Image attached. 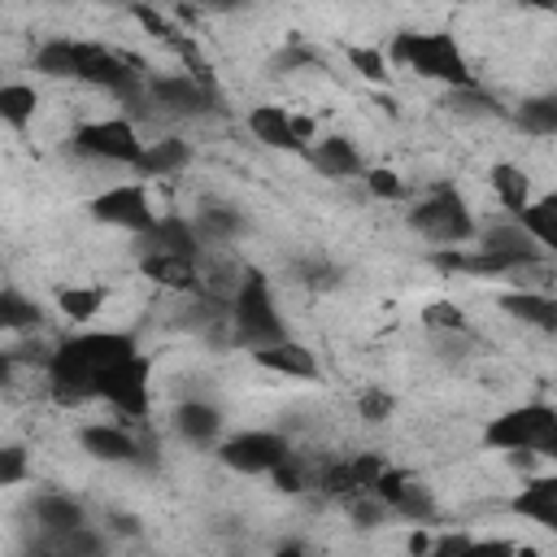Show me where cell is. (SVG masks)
Returning a JSON list of instances; mask_svg holds the SVG:
<instances>
[{
    "instance_id": "cell-1",
    "label": "cell",
    "mask_w": 557,
    "mask_h": 557,
    "mask_svg": "<svg viewBox=\"0 0 557 557\" xmlns=\"http://www.w3.org/2000/svg\"><path fill=\"white\" fill-rule=\"evenodd\" d=\"M135 357V339L122 335V331H91V335H74L65 339L61 348H52L48 357V387H52V400L74 409L83 400L96 396V379L100 370L117 366Z\"/></svg>"
},
{
    "instance_id": "cell-2",
    "label": "cell",
    "mask_w": 557,
    "mask_h": 557,
    "mask_svg": "<svg viewBox=\"0 0 557 557\" xmlns=\"http://www.w3.org/2000/svg\"><path fill=\"white\" fill-rule=\"evenodd\" d=\"M392 61L418 70L422 78H440V83H448V87H470V83H474V74H470V65H466L461 48L453 44V35H440V30H431V35L400 30V35L392 39Z\"/></svg>"
},
{
    "instance_id": "cell-3",
    "label": "cell",
    "mask_w": 557,
    "mask_h": 557,
    "mask_svg": "<svg viewBox=\"0 0 557 557\" xmlns=\"http://www.w3.org/2000/svg\"><path fill=\"white\" fill-rule=\"evenodd\" d=\"M231 318H235L239 344H248L252 352H257V348H270V344H278V339H287L283 318H278L274 296H270V283H265V274H257V270L244 274V283H239V292H235Z\"/></svg>"
},
{
    "instance_id": "cell-4",
    "label": "cell",
    "mask_w": 557,
    "mask_h": 557,
    "mask_svg": "<svg viewBox=\"0 0 557 557\" xmlns=\"http://www.w3.org/2000/svg\"><path fill=\"white\" fill-rule=\"evenodd\" d=\"M483 440L492 448H505V453H540V457H553L557 453V413H553V405L509 409V413H500L487 426Z\"/></svg>"
},
{
    "instance_id": "cell-5",
    "label": "cell",
    "mask_w": 557,
    "mask_h": 557,
    "mask_svg": "<svg viewBox=\"0 0 557 557\" xmlns=\"http://www.w3.org/2000/svg\"><path fill=\"white\" fill-rule=\"evenodd\" d=\"M409 226L418 235H426L431 244L440 248H457L466 239H474V218L466 209V200L453 191V187H440L435 196H426L413 213H409Z\"/></svg>"
},
{
    "instance_id": "cell-6",
    "label": "cell",
    "mask_w": 557,
    "mask_h": 557,
    "mask_svg": "<svg viewBox=\"0 0 557 557\" xmlns=\"http://www.w3.org/2000/svg\"><path fill=\"white\" fill-rule=\"evenodd\" d=\"M74 152L83 157H100V161H117V165H135L144 144L135 135V126L126 117H104V122H87L74 131Z\"/></svg>"
},
{
    "instance_id": "cell-7",
    "label": "cell",
    "mask_w": 557,
    "mask_h": 557,
    "mask_svg": "<svg viewBox=\"0 0 557 557\" xmlns=\"http://www.w3.org/2000/svg\"><path fill=\"white\" fill-rule=\"evenodd\" d=\"M96 396H104L117 413L126 418H144L148 413V361L135 352L109 370H100L96 379Z\"/></svg>"
},
{
    "instance_id": "cell-8",
    "label": "cell",
    "mask_w": 557,
    "mask_h": 557,
    "mask_svg": "<svg viewBox=\"0 0 557 557\" xmlns=\"http://www.w3.org/2000/svg\"><path fill=\"white\" fill-rule=\"evenodd\" d=\"M287 453L292 448L278 431H244V435H231L226 444H218V457L239 474H270Z\"/></svg>"
},
{
    "instance_id": "cell-9",
    "label": "cell",
    "mask_w": 557,
    "mask_h": 557,
    "mask_svg": "<svg viewBox=\"0 0 557 557\" xmlns=\"http://www.w3.org/2000/svg\"><path fill=\"white\" fill-rule=\"evenodd\" d=\"M87 209H91L96 222H104V226H122V231H135V235H144V231L157 222L152 209H148V191H144L139 183L109 187V191H100Z\"/></svg>"
},
{
    "instance_id": "cell-10",
    "label": "cell",
    "mask_w": 557,
    "mask_h": 557,
    "mask_svg": "<svg viewBox=\"0 0 557 557\" xmlns=\"http://www.w3.org/2000/svg\"><path fill=\"white\" fill-rule=\"evenodd\" d=\"M383 470H387V461H383L379 453H357V457H348V461H331V466H322L318 487H322L326 496L357 500V496H370V487H374V479H379Z\"/></svg>"
},
{
    "instance_id": "cell-11",
    "label": "cell",
    "mask_w": 557,
    "mask_h": 557,
    "mask_svg": "<svg viewBox=\"0 0 557 557\" xmlns=\"http://www.w3.org/2000/svg\"><path fill=\"white\" fill-rule=\"evenodd\" d=\"M139 248H144V257H187V261H196L200 239H196L191 222H183V218H157L139 235Z\"/></svg>"
},
{
    "instance_id": "cell-12",
    "label": "cell",
    "mask_w": 557,
    "mask_h": 557,
    "mask_svg": "<svg viewBox=\"0 0 557 557\" xmlns=\"http://www.w3.org/2000/svg\"><path fill=\"white\" fill-rule=\"evenodd\" d=\"M148 91H152V100H157V104H165V109H174V113H205V109L213 104V91H209V87H200L191 74L152 78V83H148Z\"/></svg>"
},
{
    "instance_id": "cell-13",
    "label": "cell",
    "mask_w": 557,
    "mask_h": 557,
    "mask_svg": "<svg viewBox=\"0 0 557 557\" xmlns=\"http://www.w3.org/2000/svg\"><path fill=\"white\" fill-rule=\"evenodd\" d=\"M248 131H252L265 148H283V152H300V148H305V144L296 139V131H292V113L278 109V104H257V109L248 113Z\"/></svg>"
},
{
    "instance_id": "cell-14",
    "label": "cell",
    "mask_w": 557,
    "mask_h": 557,
    "mask_svg": "<svg viewBox=\"0 0 557 557\" xmlns=\"http://www.w3.org/2000/svg\"><path fill=\"white\" fill-rule=\"evenodd\" d=\"M252 361L265 366V370L292 374V379H318V357H313L305 344H296V339H278V344H270V348H257Z\"/></svg>"
},
{
    "instance_id": "cell-15",
    "label": "cell",
    "mask_w": 557,
    "mask_h": 557,
    "mask_svg": "<svg viewBox=\"0 0 557 557\" xmlns=\"http://www.w3.org/2000/svg\"><path fill=\"white\" fill-rule=\"evenodd\" d=\"M513 513L540 522V527H557V479H531L513 500H509Z\"/></svg>"
},
{
    "instance_id": "cell-16",
    "label": "cell",
    "mask_w": 557,
    "mask_h": 557,
    "mask_svg": "<svg viewBox=\"0 0 557 557\" xmlns=\"http://www.w3.org/2000/svg\"><path fill=\"white\" fill-rule=\"evenodd\" d=\"M35 522H39L44 535H65L74 527H87L83 522V505L74 496H61V492H44L35 500Z\"/></svg>"
},
{
    "instance_id": "cell-17",
    "label": "cell",
    "mask_w": 557,
    "mask_h": 557,
    "mask_svg": "<svg viewBox=\"0 0 557 557\" xmlns=\"http://www.w3.org/2000/svg\"><path fill=\"white\" fill-rule=\"evenodd\" d=\"M309 161H313L318 174H326V178H352V174H361V157H357V148H352L348 139H339V135L318 139V144L309 148Z\"/></svg>"
},
{
    "instance_id": "cell-18",
    "label": "cell",
    "mask_w": 557,
    "mask_h": 557,
    "mask_svg": "<svg viewBox=\"0 0 557 557\" xmlns=\"http://www.w3.org/2000/svg\"><path fill=\"white\" fill-rule=\"evenodd\" d=\"M174 431L183 440H191V444H213L218 431H222V413L213 405H205V400H183L174 409Z\"/></svg>"
},
{
    "instance_id": "cell-19",
    "label": "cell",
    "mask_w": 557,
    "mask_h": 557,
    "mask_svg": "<svg viewBox=\"0 0 557 557\" xmlns=\"http://www.w3.org/2000/svg\"><path fill=\"white\" fill-rule=\"evenodd\" d=\"M187 161H191V148H187V139H174V135H165V139H152V144H144V152H139V161H135V170H139V174H178Z\"/></svg>"
},
{
    "instance_id": "cell-20",
    "label": "cell",
    "mask_w": 557,
    "mask_h": 557,
    "mask_svg": "<svg viewBox=\"0 0 557 557\" xmlns=\"http://www.w3.org/2000/svg\"><path fill=\"white\" fill-rule=\"evenodd\" d=\"M78 444H83L91 457H100V461H131V457H135V440H131L122 426H104V422L83 426V431H78Z\"/></svg>"
},
{
    "instance_id": "cell-21",
    "label": "cell",
    "mask_w": 557,
    "mask_h": 557,
    "mask_svg": "<svg viewBox=\"0 0 557 557\" xmlns=\"http://www.w3.org/2000/svg\"><path fill=\"white\" fill-rule=\"evenodd\" d=\"M139 270H144L152 283L170 287V292H196V287H200L196 261H187V257H144Z\"/></svg>"
},
{
    "instance_id": "cell-22",
    "label": "cell",
    "mask_w": 557,
    "mask_h": 557,
    "mask_svg": "<svg viewBox=\"0 0 557 557\" xmlns=\"http://www.w3.org/2000/svg\"><path fill=\"white\" fill-rule=\"evenodd\" d=\"M500 309L522 318V322H535L540 331H557V305L548 292H505Z\"/></svg>"
},
{
    "instance_id": "cell-23",
    "label": "cell",
    "mask_w": 557,
    "mask_h": 557,
    "mask_svg": "<svg viewBox=\"0 0 557 557\" xmlns=\"http://www.w3.org/2000/svg\"><path fill=\"white\" fill-rule=\"evenodd\" d=\"M518 226H522L540 248H557V200L544 196V200L527 205V209L518 213Z\"/></svg>"
},
{
    "instance_id": "cell-24",
    "label": "cell",
    "mask_w": 557,
    "mask_h": 557,
    "mask_svg": "<svg viewBox=\"0 0 557 557\" xmlns=\"http://www.w3.org/2000/svg\"><path fill=\"white\" fill-rule=\"evenodd\" d=\"M39 96L26 83H0V122H9L13 131H26V122L35 117Z\"/></svg>"
},
{
    "instance_id": "cell-25",
    "label": "cell",
    "mask_w": 557,
    "mask_h": 557,
    "mask_svg": "<svg viewBox=\"0 0 557 557\" xmlns=\"http://www.w3.org/2000/svg\"><path fill=\"white\" fill-rule=\"evenodd\" d=\"M78 65V39H48L35 52V70H44L48 78H74Z\"/></svg>"
},
{
    "instance_id": "cell-26",
    "label": "cell",
    "mask_w": 557,
    "mask_h": 557,
    "mask_svg": "<svg viewBox=\"0 0 557 557\" xmlns=\"http://www.w3.org/2000/svg\"><path fill=\"white\" fill-rule=\"evenodd\" d=\"M492 187H496L500 205L513 209V213H522L531 205V178L518 165H492Z\"/></svg>"
},
{
    "instance_id": "cell-27",
    "label": "cell",
    "mask_w": 557,
    "mask_h": 557,
    "mask_svg": "<svg viewBox=\"0 0 557 557\" xmlns=\"http://www.w3.org/2000/svg\"><path fill=\"white\" fill-rule=\"evenodd\" d=\"M444 109L457 113V117H487V113H500V104H496L479 83H470V87H448Z\"/></svg>"
},
{
    "instance_id": "cell-28",
    "label": "cell",
    "mask_w": 557,
    "mask_h": 557,
    "mask_svg": "<svg viewBox=\"0 0 557 557\" xmlns=\"http://www.w3.org/2000/svg\"><path fill=\"white\" fill-rule=\"evenodd\" d=\"M270 474H274L278 492H292V496H296V492H309V487H318V474H322V470H313V461H305V457L287 453V457H283V461H278Z\"/></svg>"
},
{
    "instance_id": "cell-29",
    "label": "cell",
    "mask_w": 557,
    "mask_h": 557,
    "mask_svg": "<svg viewBox=\"0 0 557 557\" xmlns=\"http://www.w3.org/2000/svg\"><path fill=\"white\" fill-rule=\"evenodd\" d=\"M48 540V553H61V557H100L104 553V535H96L91 527H74L65 535H44Z\"/></svg>"
},
{
    "instance_id": "cell-30",
    "label": "cell",
    "mask_w": 557,
    "mask_h": 557,
    "mask_svg": "<svg viewBox=\"0 0 557 557\" xmlns=\"http://www.w3.org/2000/svg\"><path fill=\"white\" fill-rule=\"evenodd\" d=\"M39 326V305L26 300L22 292H0V331H30Z\"/></svg>"
},
{
    "instance_id": "cell-31",
    "label": "cell",
    "mask_w": 557,
    "mask_h": 557,
    "mask_svg": "<svg viewBox=\"0 0 557 557\" xmlns=\"http://www.w3.org/2000/svg\"><path fill=\"white\" fill-rule=\"evenodd\" d=\"M196 239H209V244H222V239H231L235 231H239V218L231 213V209H222V205H209V209H200V218H196Z\"/></svg>"
},
{
    "instance_id": "cell-32",
    "label": "cell",
    "mask_w": 557,
    "mask_h": 557,
    "mask_svg": "<svg viewBox=\"0 0 557 557\" xmlns=\"http://www.w3.org/2000/svg\"><path fill=\"white\" fill-rule=\"evenodd\" d=\"M518 122H522V131H531V135H553V131H557V100H553V96L522 100Z\"/></svg>"
},
{
    "instance_id": "cell-33",
    "label": "cell",
    "mask_w": 557,
    "mask_h": 557,
    "mask_svg": "<svg viewBox=\"0 0 557 557\" xmlns=\"http://www.w3.org/2000/svg\"><path fill=\"white\" fill-rule=\"evenodd\" d=\"M100 300H104V292H100V287H65L57 305H61V313H65V318L87 322V318L100 309Z\"/></svg>"
},
{
    "instance_id": "cell-34",
    "label": "cell",
    "mask_w": 557,
    "mask_h": 557,
    "mask_svg": "<svg viewBox=\"0 0 557 557\" xmlns=\"http://www.w3.org/2000/svg\"><path fill=\"white\" fill-rule=\"evenodd\" d=\"M348 61H352V70H357L361 78L387 83V57H383L379 48H348Z\"/></svg>"
},
{
    "instance_id": "cell-35",
    "label": "cell",
    "mask_w": 557,
    "mask_h": 557,
    "mask_svg": "<svg viewBox=\"0 0 557 557\" xmlns=\"http://www.w3.org/2000/svg\"><path fill=\"white\" fill-rule=\"evenodd\" d=\"M26 448L22 444H0V487H13L26 479Z\"/></svg>"
},
{
    "instance_id": "cell-36",
    "label": "cell",
    "mask_w": 557,
    "mask_h": 557,
    "mask_svg": "<svg viewBox=\"0 0 557 557\" xmlns=\"http://www.w3.org/2000/svg\"><path fill=\"white\" fill-rule=\"evenodd\" d=\"M422 322L435 326V331H461V326H466V318H461V309H457L453 300H435V305H426Z\"/></svg>"
},
{
    "instance_id": "cell-37",
    "label": "cell",
    "mask_w": 557,
    "mask_h": 557,
    "mask_svg": "<svg viewBox=\"0 0 557 557\" xmlns=\"http://www.w3.org/2000/svg\"><path fill=\"white\" fill-rule=\"evenodd\" d=\"M387 413H392V396H387L383 387L361 392V418H366V422H383Z\"/></svg>"
},
{
    "instance_id": "cell-38",
    "label": "cell",
    "mask_w": 557,
    "mask_h": 557,
    "mask_svg": "<svg viewBox=\"0 0 557 557\" xmlns=\"http://www.w3.org/2000/svg\"><path fill=\"white\" fill-rule=\"evenodd\" d=\"M352 518H357V527H379L387 518V505L374 500V496H357L352 500Z\"/></svg>"
},
{
    "instance_id": "cell-39",
    "label": "cell",
    "mask_w": 557,
    "mask_h": 557,
    "mask_svg": "<svg viewBox=\"0 0 557 557\" xmlns=\"http://www.w3.org/2000/svg\"><path fill=\"white\" fill-rule=\"evenodd\" d=\"M366 183H370V191H374V196H387V200H392V196H400V178H396L392 170H370V174H366Z\"/></svg>"
},
{
    "instance_id": "cell-40",
    "label": "cell",
    "mask_w": 557,
    "mask_h": 557,
    "mask_svg": "<svg viewBox=\"0 0 557 557\" xmlns=\"http://www.w3.org/2000/svg\"><path fill=\"white\" fill-rule=\"evenodd\" d=\"M466 548H470V535H440L426 557H466Z\"/></svg>"
},
{
    "instance_id": "cell-41",
    "label": "cell",
    "mask_w": 557,
    "mask_h": 557,
    "mask_svg": "<svg viewBox=\"0 0 557 557\" xmlns=\"http://www.w3.org/2000/svg\"><path fill=\"white\" fill-rule=\"evenodd\" d=\"M466 557H513V544L509 540H470Z\"/></svg>"
},
{
    "instance_id": "cell-42",
    "label": "cell",
    "mask_w": 557,
    "mask_h": 557,
    "mask_svg": "<svg viewBox=\"0 0 557 557\" xmlns=\"http://www.w3.org/2000/svg\"><path fill=\"white\" fill-rule=\"evenodd\" d=\"M300 274H305V283H309V287H331V283H335V274H331L322 261H305V265H300Z\"/></svg>"
},
{
    "instance_id": "cell-43",
    "label": "cell",
    "mask_w": 557,
    "mask_h": 557,
    "mask_svg": "<svg viewBox=\"0 0 557 557\" xmlns=\"http://www.w3.org/2000/svg\"><path fill=\"white\" fill-rule=\"evenodd\" d=\"M409 553H413V557H426V553H431V540H426L422 531H413V535H409Z\"/></svg>"
},
{
    "instance_id": "cell-44",
    "label": "cell",
    "mask_w": 557,
    "mask_h": 557,
    "mask_svg": "<svg viewBox=\"0 0 557 557\" xmlns=\"http://www.w3.org/2000/svg\"><path fill=\"white\" fill-rule=\"evenodd\" d=\"M9 379H13V357L0 352V383H9Z\"/></svg>"
},
{
    "instance_id": "cell-45",
    "label": "cell",
    "mask_w": 557,
    "mask_h": 557,
    "mask_svg": "<svg viewBox=\"0 0 557 557\" xmlns=\"http://www.w3.org/2000/svg\"><path fill=\"white\" fill-rule=\"evenodd\" d=\"M113 527H117V531H126V535H131V531H135V518H113Z\"/></svg>"
},
{
    "instance_id": "cell-46",
    "label": "cell",
    "mask_w": 557,
    "mask_h": 557,
    "mask_svg": "<svg viewBox=\"0 0 557 557\" xmlns=\"http://www.w3.org/2000/svg\"><path fill=\"white\" fill-rule=\"evenodd\" d=\"M274 557H305V553H300V548H296V544H287V548H278V553H274Z\"/></svg>"
},
{
    "instance_id": "cell-47",
    "label": "cell",
    "mask_w": 557,
    "mask_h": 557,
    "mask_svg": "<svg viewBox=\"0 0 557 557\" xmlns=\"http://www.w3.org/2000/svg\"><path fill=\"white\" fill-rule=\"evenodd\" d=\"M513 557H540V553H535V548H518V544H513Z\"/></svg>"
},
{
    "instance_id": "cell-48",
    "label": "cell",
    "mask_w": 557,
    "mask_h": 557,
    "mask_svg": "<svg viewBox=\"0 0 557 557\" xmlns=\"http://www.w3.org/2000/svg\"><path fill=\"white\" fill-rule=\"evenodd\" d=\"M35 557H61V553H35Z\"/></svg>"
}]
</instances>
